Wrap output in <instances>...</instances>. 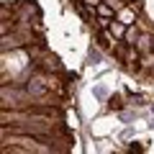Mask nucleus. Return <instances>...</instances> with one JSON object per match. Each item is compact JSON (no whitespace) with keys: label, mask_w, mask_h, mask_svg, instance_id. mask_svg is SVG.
<instances>
[{"label":"nucleus","mask_w":154,"mask_h":154,"mask_svg":"<svg viewBox=\"0 0 154 154\" xmlns=\"http://www.w3.org/2000/svg\"><path fill=\"white\" fill-rule=\"evenodd\" d=\"M93 95L98 100H108V88H105V85H95L93 88Z\"/></svg>","instance_id":"nucleus-2"},{"label":"nucleus","mask_w":154,"mask_h":154,"mask_svg":"<svg viewBox=\"0 0 154 154\" xmlns=\"http://www.w3.org/2000/svg\"><path fill=\"white\" fill-rule=\"evenodd\" d=\"M152 128H154V121H152Z\"/></svg>","instance_id":"nucleus-8"},{"label":"nucleus","mask_w":154,"mask_h":154,"mask_svg":"<svg viewBox=\"0 0 154 154\" xmlns=\"http://www.w3.org/2000/svg\"><path fill=\"white\" fill-rule=\"evenodd\" d=\"M82 3H88V5H98V0H82Z\"/></svg>","instance_id":"nucleus-7"},{"label":"nucleus","mask_w":154,"mask_h":154,"mask_svg":"<svg viewBox=\"0 0 154 154\" xmlns=\"http://www.w3.org/2000/svg\"><path fill=\"white\" fill-rule=\"evenodd\" d=\"M152 110H154V103H152Z\"/></svg>","instance_id":"nucleus-9"},{"label":"nucleus","mask_w":154,"mask_h":154,"mask_svg":"<svg viewBox=\"0 0 154 154\" xmlns=\"http://www.w3.org/2000/svg\"><path fill=\"white\" fill-rule=\"evenodd\" d=\"M46 85H49V82H46ZM46 85L41 82V80H28L26 93H28V95H44V93H46Z\"/></svg>","instance_id":"nucleus-1"},{"label":"nucleus","mask_w":154,"mask_h":154,"mask_svg":"<svg viewBox=\"0 0 154 154\" xmlns=\"http://www.w3.org/2000/svg\"><path fill=\"white\" fill-rule=\"evenodd\" d=\"M121 98H118V95H110V98H108V108L110 110H121Z\"/></svg>","instance_id":"nucleus-4"},{"label":"nucleus","mask_w":154,"mask_h":154,"mask_svg":"<svg viewBox=\"0 0 154 154\" xmlns=\"http://www.w3.org/2000/svg\"><path fill=\"white\" fill-rule=\"evenodd\" d=\"M100 57H103V54H100L98 49H93V46H90V51H88V59L93 62V64H100Z\"/></svg>","instance_id":"nucleus-5"},{"label":"nucleus","mask_w":154,"mask_h":154,"mask_svg":"<svg viewBox=\"0 0 154 154\" xmlns=\"http://www.w3.org/2000/svg\"><path fill=\"white\" fill-rule=\"evenodd\" d=\"M136 41H139V33H136V31H128V33H126V44H128V46H134Z\"/></svg>","instance_id":"nucleus-6"},{"label":"nucleus","mask_w":154,"mask_h":154,"mask_svg":"<svg viewBox=\"0 0 154 154\" xmlns=\"http://www.w3.org/2000/svg\"><path fill=\"white\" fill-rule=\"evenodd\" d=\"M136 46H139V51H149V49H152V38H149V36H141V38L136 41Z\"/></svg>","instance_id":"nucleus-3"}]
</instances>
